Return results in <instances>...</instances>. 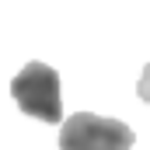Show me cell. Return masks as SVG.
Returning a JSON list of instances; mask_svg holds the SVG:
<instances>
[{
    "label": "cell",
    "mask_w": 150,
    "mask_h": 150,
    "mask_svg": "<svg viewBox=\"0 0 150 150\" xmlns=\"http://www.w3.org/2000/svg\"><path fill=\"white\" fill-rule=\"evenodd\" d=\"M136 133L108 115L77 112L59 129V150H133Z\"/></svg>",
    "instance_id": "1"
},
{
    "label": "cell",
    "mask_w": 150,
    "mask_h": 150,
    "mask_svg": "<svg viewBox=\"0 0 150 150\" xmlns=\"http://www.w3.org/2000/svg\"><path fill=\"white\" fill-rule=\"evenodd\" d=\"M11 94L18 108L42 122H63V98H59V74L45 63H28L11 80Z\"/></svg>",
    "instance_id": "2"
},
{
    "label": "cell",
    "mask_w": 150,
    "mask_h": 150,
    "mask_svg": "<svg viewBox=\"0 0 150 150\" xmlns=\"http://www.w3.org/2000/svg\"><path fill=\"white\" fill-rule=\"evenodd\" d=\"M136 91H140V98L150 105V63L143 67V77H140V87H136Z\"/></svg>",
    "instance_id": "3"
}]
</instances>
